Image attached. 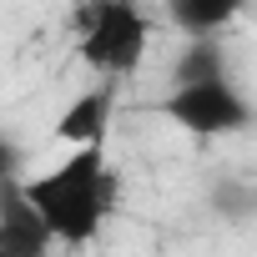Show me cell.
I'll return each mask as SVG.
<instances>
[{
  "instance_id": "6da1fadb",
  "label": "cell",
  "mask_w": 257,
  "mask_h": 257,
  "mask_svg": "<svg viewBox=\"0 0 257 257\" xmlns=\"http://www.w3.org/2000/svg\"><path fill=\"white\" fill-rule=\"evenodd\" d=\"M31 207L46 217L51 237L66 247H86L96 242L106 212L116 207V172L106 162V142L91 147H71V157L41 177H21Z\"/></svg>"
},
{
  "instance_id": "7a4b0ae2",
  "label": "cell",
  "mask_w": 257,
  "mask_h": 257,
  "mask_svg": "<svg viewBox=\"0 0 257 257\" xmlns=\"http://www.w3.org/2000/svg\"><path fill=\"white\" fill-rule=\"evenodd\" d=\"M147 41H152V21L142 16L137 0H86L76 51L91 71H101L106 81L132 76L147 56Z\"/></svg>"
},
{
  "instance_id": "3957f363",
  "label": "cell",
  "mask_w": 257,
  "mask_h": 257,
  "mask_svg": "<svg viewBox=\"0 0 257 257\" xmlns=\"http://www.w3.org/2000/svg\"><path fill=\"white\" fill-rule=\"evenodd\" d=\"M167 121L182 126L192 137H237L247 126H257V106L252 96L222 71V76H207V81H182L167 91L162 101Z\"/></svg>"
},
{
  "instance_id": "277c9868",
  "label": "cell",
  "mask_w": 257,
  "mask_h": 257,
  "mask_svg": "<svg viewBox=\"0 0 257 257\" xmlns=\"http://www.w3.org/2000/svg\"><path fill=\"white\" fill-rule=\"evenodd\" d=\"M56 237L46 227V217L31 207L21 177L0 182V257H51Z\"/></svg>"
},
{
  "instance_id": "5b68a950",
  "label": "cell",
  "mask_w": 257,
  "mask_h": 257,
  "mask_svg": "<svg viewBox=\"0 0 257 257\" xmlns=\"http://www.w3.org/2000/svg\"><path fill=\"white\" fill-rule=\"evenodd\" d=\"M111 106H116V91L111 86H96L86 96H76L56 126H51V137L61 147H91V142H106V121H111Z\"/></svg>"
},
{
  "instance_id": "8992f818",
  "label": "cell",
  "mask_w": 257,
  "mask_h": 257,
  "mask_svg": "<svg viewBox=\"0 0 257 257\" xmlns=\"http://www.w3.org/2000/svg\"><path fill=\"white\" fill-rule=\"evenodd\" d=\"M247 11V0H167V21L192 41V36H217Z\"/></svg>"
},
{
  "instance_id": "52a82bcc",
  "label": "cell",
  "mask_w": 257,
  "mask_h": 257,
  "mask_svg": "<svg viewBox=\"0 0 257 257\" xmlns=\"http://www.w3.org/2000/svg\"><path fill=\"white\" fill-rule=\"evenodd\" d=\"M227 71V56H222V46H217V36H192V46L177 56V66H172V86H182V81H207V76H222Z\"/></svg>"
},
{
  "instance_id": "ba28073f",
  "label": "cell",
  "mask_w": 257,
  "mask_h": 257,
  "mask_svg": "<svg viewBox=\"0 0 257 257\" xmlns=\"http://www.w3.org/2000/svg\"><path fill=\"white\" fill-rule=\"evenodd\" d=\"M212 212L222 222H252L257 217V187H247V182H217L212 187Z\"/></svg>"
},
{
  "instance_id": "9c48e42d",
  "label": "cell",
  "mask_w": 257,
  "mask_h": 257,
  "mask_svg": "<svg viewBox=\"0 0 257 257\" xmlns=\"http://www.w3.org/2000/svg\"><path fill=\"white\" fill-rule=\"evenodd\" d=\"M21 162H26L21 147H16L6 132H0V182H16V177H21Z\"/></svg>"
}]
</instances>
